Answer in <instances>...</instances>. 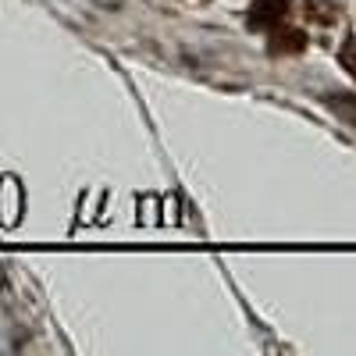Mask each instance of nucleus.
<instances>
[{"label":"nucleus","instance_id":"1","mask_svg":"<svg viewBox=\"0 0 356 356\" xmlns=\"http://www.w3.org/2000/svg\"><path fill=\"white\" fill-rule=\"evenodd\" d=\"M285 4H289V0H257L253 18H260V22H275V18L285 11Z\"/></svg>","mask_w":356,"mask_h":356}]
</instances>
